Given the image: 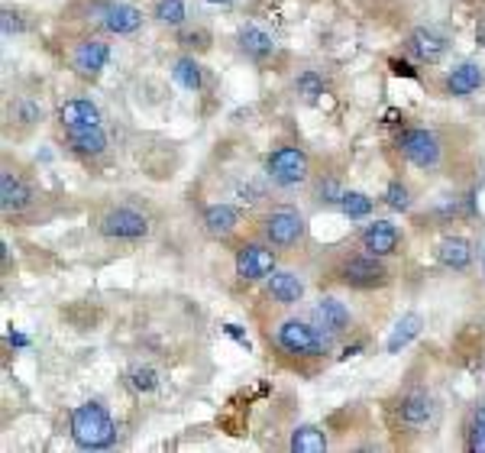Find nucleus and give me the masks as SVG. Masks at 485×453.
Masks as SVG:
<instances>
[{"label": "nucleus", "mask_w": 485, "mask_h": 453, "mask_svg": "<svg viewBox=\"0 0 485 453\" xmlns=\"http://www.w3.org/2000/svg\"><path fill=\"white\" fill-rule=\"evenodd\" d=\"M171 78L179 81L185 91H201V85H205V69H201V62H197V55H179V59L171 62Z\"/></svg>", "instance_id": "nucleus-25"}, {"label": "nucleus", "mask_w": 485, "mask_h": 453, "mask_svg": "<svg viewBox=\"0 0 485 453\" xmlns=\"http://www.w3.org/2000/svg\"><path fill=\"white\" fill-rule=\"evenodd\" d=\"M149 17L159 26H169V29H179L188 23V4L185 0H153L149 7Z\"/></svg>", "instance_id": "nucleus-26"}, {"label": "nucleus", "mask_w": 485, "mask_h": 453, "mask_svg": "<svg viewBox=\"0 0 485 453\" xmlns=\"http://www.w3.org/2000/svg\"><path fill=\"white\" fill-rule=\"evenodd\" d=\"M340 197H343V189H340V181L333 179H323L321 181V189H317V205H323V207H340Z\"/></svg>", "instance_id": "nucleus-35"}, {"label": "nucleus", "mask_w": 485, "mask_h": 453, "mask_svg": "<svg viewBox=\"0 0 485 453\" xmlns=\"http://www.w3.org/2000/svg\"><path fill=\"white\" fill-rule=\"evenodd\" d=\"M398 153L405 155L414 169L434 172L437 165L443 163V139L427 127H408V130H401Z\"/></svg>", "instance_id": "nucleus-11"}, {"label": "nucleus", "mask_w": 485, "mask_h": 453, "mask_svg": "<svg viewBox=\"0 0 485 453\" xmlns=\"http://www.w3.org/2000/svg\"><path fill=\"white\" fill-rule=\"evenodd\" d=\"M330 279L349 291H379L392 285L395 273L382 256H372V253L359 249V253H347V256L333 263Z\"/></svg>", "instance_id": "nucleus-2"}, {"label": "nucleus", "mask_w": 485, "mask_h": 453, "mask_svg": "<svg viewBox=\"0 0 485 453\" xmlns=\"http://www.w3.org/2000/svg\"><path fill=\"white\" fill-rule=\"evenodd\" d=\"M311 321H314L327 337H333V340H340V337H347L349 331H353V311H349L340 298H333V295H321V298L314 301Z\"/></svg>", "instance_id": "nucleus-14"}, {"label": "nucleus", "mask_w": 485, "mask_h": 453, "mask_svg": "<svg viewBox=\"0 0 485 453\" xmlns=\"http://www.w3.org/2000/svg\"><path fill=\"white\" fill-rule=\"evenodd\" d=\"M288 450H295V453H323V450H327V434H323L317 424H301V428L291 431Z\"/></svg>", "instance_id": "nucleus-27"}, {"label": "nucleus", "mask_w": 485, "mask_h": 453, "mask_svg": "<svg viewBox=\"0 0 485 453\" xmlns=\"http://www.w3.org/2000/svg\"><path fill=\"white\" fill-rule=\"evenodd\" d=\"M385 205L392 207V211L408 214L411 205H414V201H411V189L401 179H392V181H389V189H385Z\"/></svg>", "instance_id": "nucleus-34"}, {"label": "nucleus", "mask_w": 485, "mask_h": 453, "mask_svg": "<svg viewBox=\"0 0 485 453\" xmlns=\"http://www.w3.org/2000/svg\"><path fill=\"white\" fill-rule=\"evenodd\" d=\"M205 4H213V7H227L230 0H205Z\"/></svg>", "instance_id": "nucleus-37"}, {"label": "nucleus", "mask_w": 485, "mask_h": 453, "mask_svg": "<svg viewBox=\"0 0 485 453\" xmlns=\"http://www.w3.org/2000/svg\"><path fill=\"white\" fill-rule=\"evenodd\" d=\"M33 29V20H29V13L20 7H4L0 10V33H4V39H17V36H26Z\"/></svg>", "instance_id": "nucleus-29"}, {"label": "nucleus", "mask_w": 485, "mask_h": 453, "mask_svg": "<svg viewBox=\"0 0 485 453\" xmlns=\"http://www.w3.org/2000/svg\"><path fill=\"white\" fill-rule=\"evenodd\" d=\"M307 295L305 275L295 273V269H275L269 279H265V298L281 305V308H295L301 305Z\"/></svg>", "instance_id": "nucleus-16"}, {"label": "nucleus", "mask_w": 485, "mask_h": 453, "mask_svg": "<svg viewBox=\"0 0 485 453\" xmlns=\"http://www.w3.org/2000/svg\"><path fill=\"white\" fill-rule=\"evenodd\" d=\"M62 143L75 159L81 163H97L107 155V133L101 127H88V130H62Z\"/></svg>", "instance_id": "nucleus-17"}, {"label": "nucleus", "mask_w": 485, "mask_h": 453, "mask_svg": "<svg viewBox=\"0 0 485 453\" xmlns=\"http://www.w3.org/2000/svg\"><path fill=\"white\" fill-rule=\"evenodd\" d=\"M291 88H295V95L305 97V101H317V97H323V91H327V78L317 69H305L295 75Z\"/></svg>", "instance_id": "nucleus-30"}, {"label": "nucleus", "mask_w": 485, "mask_h": 453, "mask_svg": "<svg viewBox=\"0 0 485 453\" xmlns=\"http://www.w3.org/2000/svg\"><path fill=\"white\" fill-rule=\"evenodd\" d=\"M101 107L91 101V97H71V101L59 104L55 111V123L59 130H88V127H101Z\"/></svg>", "instance_id": "nucleus-19"}, {"label": "nucleus", "mask_w": 485, "mask_h": 453, "mask_svg": "<svg viewBox=\"0 0 485 453\" xmlns=\"http://www.w3.org/2000/svg\"><path fill=\"white\" fill-rule=\"evenodd\" d=\"M272 343L281 357L298 359V363H317L333 353V337H327L314 321H301V317H285L272 331Z\"/></svg>", "instance_id": "nucleus-1"}, {"label": "nucleus", "mask_w": 485, "mask_h": 453, "mask_svg": "<svg viewBox=\"0 0 485 453\" xmlns=\"http://www.w3.org/2000/svg\"><path fill=\"white\" fill-rule=\"evenodd\" d=\"M421 327H424V317L417 315V311H411V315H405L395 324V331H392V337H389V343H385V350L389 353H398V350H405L411 340H414L417 334H421Z\"/></svg>", "instance_id": "nucleus-28"}, {"label": "nucleus", "mask_w": 485, "mask_h": 453, "mask_svg": "<svg viewBox=\"0 0 485 453\" xmlns=\"http://www.w3.org/2000/svg\"><path fill=\"white\" fill-rule=\"evenodd\" d=\"M233 269H237L239 282H265V279L279 269V249L269 247L263 237L247 239V243H239L237 247Z\"/></svg>", "instance_id": "nucleus-10"}, {"label": "nucleus", "mask_w": 485, "mask_h": 453, "mask_svg": "<svg viewBox=\"0 0 485 453\" xmlns=\"http://www.w3.org/2000/svg\"><path fill=\"white\" fill-rule=\"evenodd\" d=\"M311 175H314L311 155L298 143H281L265 155V179L272 181V185H279V189L285 191L305 189L307 181H311Z\"/></svg>", "instance_id": "nucleus-7"}, {"label": "nucleus", "mask_w": 485, "mask_h": 453, "mask_svg": "<svg viewBox=\"0 0 485 453\" xmlns=\"http://www.w3.org/2000/svg\"><path fill=\"white\" fill-rule=\"evenodd\" d=\"M97 233H101L107 243H143V239L153 237V217L149 211L139 205H107L94 221Z\"/></svg>", "instance_id": "nucleus-5"}, {"label": "nucleus", "mask_w": 485, "mask_h": 453, "mask_svg": "<svg viewBox=\"0 0 485 453\" xmlns=\"http://www.w3.org/2000/svg\"><path fill=\"white\" fill-rule=\"evenodd\" d=\"M466 450L485 453V402L476 405L466 421Z\"/></svg>", "instance_id": "nucleus-32"}, {"label": "nucleus", "mask_w": 485, "mask_h": 453, "mask_svg": "<svg viewBox=\"0 0 485 453\" xmlns=\"http://www.w3.org/2000/svg\"><path fill=\"white\" fill-rule=\"evenodd\" d=\"M340 211L349 221H366V217L372 214V197H366L363 191H343Z\"/></svg>", "instance_id": "nucleus-33"}, {"label": "nucleus", "mask_w": 485, "mask_h": 453, "mask_svg": "<svg viewBox=\"0 0 485 453\" xmlns=\"http://www.w3.org/2000/svg\"><path fill=\"white\" fill-rule=\"evenodd\" d=\"M392 418H395L398 428H405V431L414 434V431L427 428L431 418H434V398H431L427 389L414 385V389H408V392H401V398L392 408Z\"/></svg>", "instance_id": "nucleus-12"}, {"label": "nucleus", "mask_w": 485, "mask_h": 453, "mask_svg": "<svg viewBox=\"0 0 485 453\" xmlns=\"http://www.w3.org/2000/svg\"><path fill=\"white\" fill-rule=\"evenodd\" d=\"M405 52L414 62H421V65H437L447 55V36L440 29H434V26H414L405 36Z\"/></svg>", "instance_id": "nucleus-15"}, {"label": "nucleus", "mask_w": 485, "mask_h": 453, "mask_svg": "<svg viewBox=\"0 0 485 453\" xmlns=\"http://www.w3.org/2000/svg\"><path fill=\"white\" fill-rule=\"evenodd\" d=\"M81 20L104 36H137L146 13L130 0H78Z\"/></svg>", "instance_id": "nucleus-3"}, {"label": "nucleus", "mask_w": 485, "mask_h": 453, "mask_svg": "<svg viewBox=\"0 0 485 453\" xmlns=\"http://www.w3.org/2000/svg\"><path fill=\"white\" fill-rule=\"evenodd\" d=\"M237 49L247 55L249 62H255V65H265V62L272 59L275 49H279V43H275L272 33H265L263 26L255 23H243L237 29Z\"/></svg>", "instance_id": "nucleus-20"}, {"label": "nucleus", "mask_w": 485, "mask_h": 453, "mask_svg": "<svg viewBox=\"0 0 485 453\" xmlns=\"http://www.w3.org/2000/svg\"><path fill=\"white\" fill-rule=\"evenodd\" d=\"M159 382H162L159 369L149 366V363H137V366L127 373V385L133 389V392H139V395L155 392V389H159Z\"/></svg>", "instance_id": "nucleus-31"}, {"label": "nucleus", "mask_w": 485, "mask_h": 453, "mask_svg": "<svg viewBox=\"0 0 485 453\" xmlns=\"http://www.w3.org/2000/svg\"><path fill=\"white\" fill-rule=\"evenodd\" d=\"M482 269H485V253H482Z\"/></svg>", "instance_id": "nucleus-38"}, {"label": "nucleus", "mask_w": 485, "mask_h": 453, "mask_svg": "<svg viewBox=\"0 0 485 453\" xmlns=\"http://www.w3.org/2000/svg\"><path fill=\"white\" fill-rule=\"evenodd\" d=\"M69 65L81 81H97L111 65V43L104 33H85L69 46Z\"/></svg>", "instance_id": "nucleus-9"}, {"label": "nucleus", "mask_w": 485, "mask_h": 453, "mask_svg": "<svg viewBox=\"0 0 485 453\" xmlns=\"http://www.w3.org/2000/svg\"><path fill=\"white\" fill-rule=\"evenodd\" d=\"M476 43H479V46H482V49H485V13H482V17L476 20Z\"/></svg>", "instance_id": "nucleus-36"}, {"label": "nucleus", "mask_w": 485, "mask_h": 453, "mask_svg": "<svg viewBox=\"0 0 485 453\" xmlns=\"http://www.w3.org/2000/svg\"><path fill=\"white\" fill-rule=\"evenodd\" d=\"M69 434L81 450H107L117 444V421L101 402L75 405L69 415Z\"/></svg>", "instance_id": "nucleus-4"}, {"label": "nucleus", "mask_w": 485, "mask_h": 453, "mask_svg": "<svg viewBox=\"0 0 485 453\" xmlns=\"http://www.w3.org/2000/svg\"><path fill=\"white\" fill-rule=\"evenodd\" d=\"M472 243L460 233H447V237L437 243V263L443 269H450V273H466L469 265H472Z\"/></svg>", "instance_id": "nucleus-22"}, {"label": "nucleus", "mask_w": 485, "mask_h": 453, "mask_svg": "<svg viewBox=\"0 0 485 453\" xmlns=\"http://www.w3.org/2000/svg\"><path fill=\"white\" fill-rule=\"evenodd\" d=\"M359 249L363 253H372V256H382V259H392L398 256L401 249H405V233H401L398 223L392 221H369L356 237Z\"/></svg>", "instance_id": "nucleus-13"}, {"label": "nucleus", "mask_w": 485, "mask_h": 453, "mask_svg": "<svg viewBox=\"0 0 485 453\" xmlns=\"http://www.w3.org/2000/svg\"><path fill=\"white\" fill-rule=\"evenodd\" d=\"M485 85V69L479 62H460L443 75V95L447 97H469Z\"/></svg>", "instance_id": "nucleus-21"}, {"label": "nucleus", "mask_w": 485, "mask_h": 453, "mask_svg": "<svg viewBox=\"0 0 485 453\" xmlns=\"http://www.w3.org/2000/svg\"><path fill=\"white\" fill-rule=\"evenodd\" d=\"M201 227L211 239H230L243 227V211L237 205H227V201L207 205L201 211Z\"/></svg>", "instance_id": "nucleus-18"}, {"label": "nucleus", "mask_w": 485, "mask_h": 453, "mask_svg": "<svg viewBox=\"0 0 485 453\" xmlns=\"http://www.w3.org/2000/svg\"><path fill=\"white\" fill-rule=\"evenodd\" d=\"M7 120L13 123L17 130H36L39 123L46 120V111H43V104L36 101L33 95H17L13 101L7 104Z\"/></svg>", "instance_id": "nucleus-23"}, {"label": "nucleus", "mask_w": 485, "mask_h": 453, "mask_svg": "<svg viewBox=\"0 0 485 453\" xmlns=\"http://www.w3.org/2000/svg\"><path fill=\"white\" fill-rule=\"evenodd\" d=\"M36 205H39V185L33 181V175L20 165L4 163V169H0V211H4V217L17 221V217L29 214Z\"/></svg>", "instance_id": "nucleus-8"}, {"label": "nucleus", "mask_w": 485, "mask_h": 453, "mask_svg": "<svg viewBox=\"0 0 485 453\" xmlns=\"http://www.w3.org/2000/svg\"><path fill=\"white\" fill-rule=\"evenodd\" d=\"M175 43H179V49L188 52V55H205V52H211V46H213V33L201 23H195V26L185 23L175 29Z\"/></svg>", "instance_id": "nucleus-24"}, {"label": "nucleus", "mask_w": 485, "mask_h": 453, "mask_svg": "<svg viewBox=\"0 0 485 453\" xmlns=\"http://www.w3.org/2000/svg\"><path fill=\"white\" fill-rule=\"evenodd\" d=\"M259 237L275 247L279 253H291L307 239V221L298 207L291 205H275L259 217Z\"/></svg>", "instance_id": "nucleus-6"}]
</instances>
